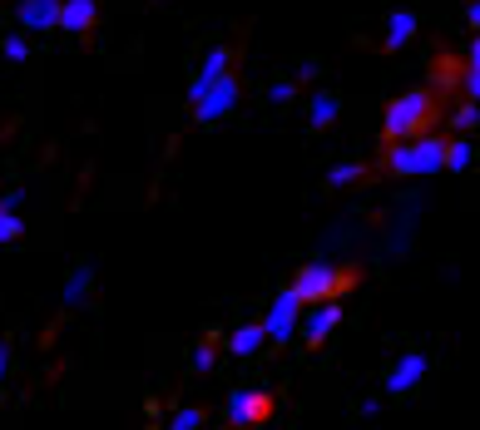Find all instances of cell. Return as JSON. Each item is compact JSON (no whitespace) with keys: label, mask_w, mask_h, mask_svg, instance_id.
I'll use <instances>...</instances> for the list:
<instances>
[{"label":"cell","mask_w":480,"mask_h":430,"mask_svg":"<svg viewBox=\"0 0 480 430\" xmlns=\"http://www.w3.org/2000/svg\"><path fill=\"white\" fill-rule=\"evenodd\" d=\"M386 169L401 178H426L436 169H446V139L436 134H416V139H401L386 149Z\"/></svg>","instance_id":"obj_1"},{"label":"cell","mask_w":480,"mask_h":430,"mask_svg":"<svg viewBox=\"0 0 480 430\" xmlns=\"http://www.w3.org/2000/svg\"><path fill=\"white\" fill-rule=\"evenodd\" d=\"M436 114V94L431 89H411L401 99L386 104V119H381V139L386 144H401V139H416L426 129V119Z\"/></svg>","instance_id":"obj_2"},{"label":"cell","mask_w":480,"mask_h":430,"mask_svg":"<svg viewBox=\"0 0 480 430\" xmlns=\"http://www.w3.org/2000/svg\"><path fill=\"white\" fill-rule=\"evenodd\" d=\"M352 282H357V272H347V267H332V262H307V267L292 277V292H297L302 302H327V297H342Z\"/></svg>","instance_id":"obj_3"},{"label":"cell","mask_w":480,"mask_h":430,"mask_svg":"<svg viewBox=\"0 0 480 430\" xmlns=\"http://www.w3.org/2000/svg\"><path fill=\"white\" fill-rule=\"evenodd\" d=\"M302 307H307V302L297 297V292H278V302L273 307H268V317H263V332H268V341H292V332H297V322H302Z\"/></svg>","instance_id":"obj_4"},{"label":"cell","mask_w":480,"mask_h":430,"mask_svg":"<svg viewBox=\"0 0 480 430\" xmlns=\"http://www.w3.org/2000/svg\"><path fill=\"white\" fill-rule=\"evenodd\" d=\"M238 94H243V85H238V75L228 70V75L218 79V85H213V89L203 94V99L193 104V119H198V124H213V119H223V114L238 104Z\"/></svg>","instance_id":"obj_5"},{"label":"cell","mask_w":480,"mask_h":430,"mask_svg":"<svg viewBox=\"0 0 480 430\" xmlns=\"http://www.w3.org/2000/svg\"><path fill=\"white\" fill-rule=\"evenodd\" d=\"M273 416V396L268 391H233L228 396V421L233 425H263Z\"/></svg>","instance_id":"obj_6"},{"label":"cell","mask_w":480,"mask_h":430,"mask_svg":"<svg viewBox=\"0 0 480 430\" xmlns=\"http://www.w3.org/2000/svg\"><path fill=\"white\" fill-rule=\"evenodd\" d=\"M337 327H342V302H337V297L312 302V312L302 317V337H307V346H322Z\"/></svg>","instance_id":"obj_7"},{"label":"cell","mask_w":480,"mask_h":430,"mask_svg":"<svg viewBox=\"0 0 480 430\" xmlns=\"http://www.w3.org/2000/svg\"><path fill=\"white\" fill-rule=\"evenodd\" d=\"M228 65H233V50H228V45H213V50H208L203 70H198V79L189 85V104H198V99H203V94H208V89L218 85V79L228 75Z\"/></svg>","instance_id":"obj_8"},{"label":"cell","mask_w":480,"mask_h":430,"mask_svg":"<svg viewBox=\"0 0 480 430\" xmlns=\"http://www.w3.org/2000/svg\"><path fill=\"white\" fill-rule=\"evenodd\" d=\"M426 366H431V356H426V351H406L401 361H396V371L386 376V391H391V396H406V391H411V386L426 376Z\"/></svg>","instance_id":"obj_9"},{"label":"cell","mask_w":480,"mask_h":430,"mask_svg":"<svg viewBox=\"0 0 480 430\" xmlns=\"http://www.w3.org/2000/svg\"><path fill=\"white\" fill-rule=\"evenodd\" d=\"M15 20L25 30H60V0H20Z\"/></svg>","instance_id":"obj_10"},{"label":"cell","mask_w":480,"mask_h":430,"mask_svg":"<svg viewBox=\"0 0 480 430\" xmlns=\"http://www.w3.org/2000/svg\"><path fill=\"white\" fill-rule=\"evenodd\" d=\"M95 0H60V30H75V35H89L95 30Z\"/></svg>","instance_id":"obj_11"},{"label":"cell","mask_w":480,"mask_h":430,"mask_svg":"<svg viewBox=\"0 0 480 430\" xmlns=\"http://www.w3.org/2000/svg\"><path fill=\"white\" fill-rule=\"evenodd\" d=\"M411 35H416V15H411V10H396V15L386 20V40H381V50H401Z\"/></svg>","instance_id":"obj_12"},{"label":"cell","mask_w":480,"mask_h":430,"mask_svg":"<svg viewBox=\"0 0 480 430\" xmlns=\"http://www.w3.org/2000/svg\"><path fill=\"white\" fill-rule=\"evenodd\" d=\"M268 341V332H263V322H253V327H238L233 337H228V351L233 356H253L258 346Z\"/></svg>","instance_id":"obj_13"},{"label":"cell","mask_w":480,"mask_h":430,"mask_svg":"<svg viewBox=\"0 0 480 430\" xmlns=\"http://www.w3.org/2000/svg\"><path fill=\"white\" fill-rule=\"evenodd\" d=\"M89 282H95V267H75L65 277V297H60V302H65V307H80V302H85V292H89Z\"/></svg>","instance_id":"obj_14"},{"label":"cell","mask_w":480,"mask_h":430,"mask_svg":"<svg viewBox=\"0 0 480 430\" xmlns=\"http://www.w3.org/2000/svg\"><path fill=\"white\" fill-rule=\"evenodd\" d=\"M337 114H342V104L332 99V94H312V109H307L312 129H327V124H337Z\"/></svg>","instance_id":"obj_15"},{"label":"cell","mask_w":480,"mask_h":430,"mask_svg":"<svg viewBox=\"0 0 480 430\" xmlns=\"http://www.w3.org/2000/svg\"><path fill=\"white\" fill-rule=\"evenodd\" d=\"M471 159H475V144L471 139H446V169H451V173L471 169Z\"/></svg>","instance_id":"obj_16"},{"label":"cell","mask_w":480,"mask_h":430,"mask_svg":"<svg viewBox=\"0 0 480 430\" xmlns=\"http://www.w3.org/2000/svg\"><path fill=\"white\" fill-rule=\"evenodd\" d=\"M362 178H367V169H362V164H337V169L327 173V183H332V188H347V183H362Z\"/></svg>","instance_id":"obj_17"},{"label":"cell","mask_w":480,"mask_h":430,"mask_svg":"<svg viewBox=\"0 0 480 430\" xmlns=\"http://www.w3.org/2000/svg\"><path fill=\"white\" fill-rule=\"evenodd\" d=\"M475 119H480V104H475V99H466L461 109L451 114V124H456V129H461V134H466V129H475Z\"/></svg>","instance_id":"obj_18"},{"label":"cell","mask_w":480,"mask_h":430,"mask_svg":"<svg viewBox=\"0 0 480 430\" xmlns=\"http://www.w3.org/2000/svg\"><path fill=\"white\" fill-rule=\"evenodd\" d=\"M20 233H25V223H20L15 213H5V208H0V243H15Z\"/></svg>","instance_id":"obj_19"},{"label":"cell","mask_w":480,"mask_h":430,"mask_svg":"<svg viewBox=\"0 0 480 430\" xmlns=\"http://www.w3.org/2000/svg\"><path fill=\"white\" fill-rule=\"evenodd\" d=\"M198 425H203V411H193V406H184V411L169 421V430H198Z\"/></svg>","instance_id":"obj_20"},{"label":"cell","mask_w":480,"mask_h":430,"mask_svg":"<svg viewBox=\"0 0 480 430\" xmlns=\"http://www.w3.org/2000/svg\"><path fill=\"white\" fill-rule=\"evenodd\" d=\"M213 361H218V346H213V341H198L193 366H198V371H213Z\"/></svg>","instance_id":"obj_21"},{"label":"cell","mask_w":480,"mask_h":430,"mask_svg":"<svg viewBox=\"0 0 480 430\" xmlns=\"http://www.w3.org/2000/svg\"><path fill=\"white\" fill-rule=\"evenodd\" d=\"M5 60H30V45H25V35H10V40H5Z\"/></svg>","instance_id":"obj_22"},{"label":"cell","mask_w":480,"mask_h":430,"mask_svg":"<svg viewBox=\"0 0 480 430\" xmlns=\"http://www.w3.org/2000/svg\"><path fill=\"white\" fill-rule=\"evenodd\" d=\"M292 94H297V79H283V85H273V89H268V99H273V104H287Z\"/></svg>","instance_id":"obj_23"},{"label":"cell","mask_w":480,"mask_h":430,"mask_svg":"<svg viewBox=\"0 0 480 430\" xmlns=\"http://www.w3.org/2000/svg\"><path fill=\"white\" fill-rule=\"evenodd\" d=\"M466 94L480 104V70H471V65H466Z\"/></svg>","instance_id":"obj_24"},{"label":"cell","mask_w":480,"mask_h":430,"mask_svg":"<svg viewBox=\"0 0 480 430\" xmlns=\"http://www.w3.org/2000/svg\"><path fill=\"white\" fill-rule=\"evenodd\" d=\"M20 198H25V188H10V193L0 198V208H5V213H15V208H20Z\"/></svg>","instance_id":"obj_25"},{"label":"cell","mask_w":480,"mask_h":430,"mask_svg":"<svg viewBox=\"0 0 480 430\" xmlns=\"http://www.w3.org/2000/svg\"><path fill=\"white\" fill-rule=\"evenodd\" d=\"M307 79H317V60H307V65H297V85H307Z\"/></svg>","instance_id":"obj_26"},{"label":"cell","mask_w":480,"mask_h":430,"mask_svg":"<svg viewBox=\"0 0 480 430\" xmlns=\"http://www.w3.org/2000/svg\"><path fill=\"white\" fill-rule=\"evenodd\" d=\"M471 70H480V30H475V40H471V60H466Z\"/></svg>","instance_id":"obj_27"},{"label":"cell","mask_w":480,"mask_h":430,"mask_svg":"<svg viewBox=\"0 0 480 430\" xmlns=\"http://www.w3.org/2000/svg\"><path fill=\"white\" fill-rule=\"evenodd\" d=\"M5 361H10V346L0 341V381H5Z\"/></svg>","instance_id":"obj_28"},{"label":"cell","mask_w":480,"mask_h":430,"mask_svg":"<svg viewBox=\"0 0 480 430\" xmlns=\"http://www.w3.org/2000/svg\"><path fill=\"white\" fill-rule=\"evenodd\" d=\"M471 25L480 30V0H471Z\"/></svg>","instance_id":"obj_29"}]
</instances>
